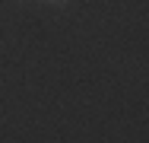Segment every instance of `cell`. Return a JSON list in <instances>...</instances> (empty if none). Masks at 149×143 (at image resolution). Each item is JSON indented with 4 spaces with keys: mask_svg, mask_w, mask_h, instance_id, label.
<instances>
[{
    "mask_svg": "<svg viewBox=\"0 0 149 143\" xmlns=\"http://www.w3.org/2000/svg\"><path fill=\"white\" fill-rule=\"evenodd\" d=\"M45 3H54V6H63L67 0H45Z\"/></svg>",
    "mask_w": 149,
    "mask_h": 143,
    "instance_id": "obj_1",
    "label": "cell"
}]
</instances>
